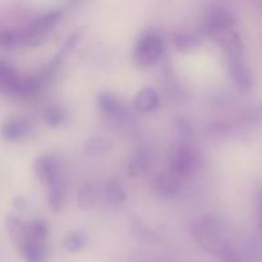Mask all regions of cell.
<instances>
[{"instance_id": "cell-28", "label": "cell", "mask_w": 262, "mask_h": 262, "mask_svg": "<svg viewBox=\"0 0 262 262\" xmlns=\"http://www.w3.org/2000/svg\"><path fill=\"white\" fill-rule=\"evenodd\" d=\"M177 128H178V132L181 133L182 137L191 138L193 136V128L191 127L188 120L184 119V118H179L177 120Z\"/></svg>"}, {"instance_id": "cell-20", "label": "cell", "mask_w": 262, "mask_h": 262, "mask_svg": "<svg viewBox=\"0 0 262 262\" xmlns=\"http://www.w3.org/2000/svg\"><path fill=\"white\" fill-rule=\"evenodd\" d=\"M5 227H7V230L10 237L18 245H20V243L27 239V237H26V224L22 220L18 219V217L8 216L7 220H5Z\"/></svg>"}, {"instance_id": "cell-9", "label": "cell", "mask_w": 262, "mask_h": 262, "mask_svg": "<svg viewBox=\"0 0 262 262\" xmlns=\"http://www.w3.org/2000/svg\"><path fill=\"white\" fill-rule=\"evenodd\" d=\"M151 163H152V151L150 150L148 146L142 145L133 152L129 165H128V170L132 176H140L147 170Z\"/></svg>"}, {"instance_id": "cell-1", "label": "cell", "mask_w": 262, "mask_h": 262, "mask_svg": "<svg viewBox=\"0 0 262 262\" xmlns=\"http://www.w3.org/2000/svg\"><path fill=\"white\" fill-rule=\"evenodd\" d=\"M220 42L227 50L228 68L234 83L238 89L247 91L252 87V73L246 61L245 46L242 38L234 31H224L217 36Z\"/></svg>"}, {"instance_id": "cell-2", "label": "cell", "mask_w": 262, "mask_h": 262, "mask_svg": "<svg viewBox=\"0 0 262 262\" xmlns=\"http://www.w3.org/2000/svg\"><path fill=\"white\" fill-rule=\"evenodd\" d=\"M191 232L200 246L210 253L219 255L220 250L225 245L220 237L219 224L212 217L205 216L197 219L191 225Z\"/></svg>"}, {"instance_id": "cell-17", "label": "cell", "mask_w": 262, "mask_h": 262, "mask_svg": "<svg viewBox=\"0 0 262 262\" xmlns=\"http://www.w3.org/2000/svg\"><path fill=\"white\" fill-rule=\"evenodd\" d=\"M101 196V191H99V187L94 183H86L82 186L78 192V205L81 209L89 210L97 204Z\"/></svg>"}, {"instance_id": "cell-4", "label": "cell", "mask_w": 262, "mask_h": 262, "mask_svg": "<svg viewBox=\"0 0 262 262\" xmlns=\"http://www.w3.org/2000/svg\"><path fill=\"white\" fill-rule=\"evenodd\" d=\"M235 23V14L222 5H212L205 15V27L209 35L216 37L224 31H228Z\"/></svg>"}, {"instance_id": "cell-13", "label": "cell", "mask_w": 262, "mask_h": 262, "mask_svg": "<svg viewBox=\"0 0 262 262\" xmlns=\"http://www.w3.org/2000/svg\"><path fill=\"white\" fill-rule=\"evenodd\" d=\"M159 105V96L151 87H145L137 92L135 97V107L138 112L150 113Z\"/></svg>"}, {"instance_id": "cell-8", "label": "cell", "mask_w": 262, "mask_h": 262, "mask_svg": "<svg viewBox=\"0 0 262 262\" xmlns=\"http://www.w3.org/2000/svg\"><path fill=\"white\" fill-rule=\"evenodd\" d=\"M31 130V123L22 117H12L3 123L0 136L5 141H15L25 137Z\"/></svg>"}, {"instance_id": "cell-10", "label": "cell", "mask_w": 262, "mask_h": 262, "mask_svg": "<svg viewBox=\"0 0 262 262\" xmlns=\"http://www.w3.org/2000/svg\"><path fill=\"white\" fill-rule=\"evenodd\" d=\"M20 252L26 262H46L49 252L43 242L26 239L19 245Z\"/></svg>"}, {"instance_id": "cell-5", "label": "cell", "mask_w": 262, "mask_h": 262, "mask_svg": "<svg viewBox=\"0 0 262 262\" xmlns=\"http://www.w3.org/2000/svg\"><path fill=\"white\" fill-rule=\"evenodd\" d=\"M199 164L197 160V154L194 152L193 148L189 146H179L176 151L173 152L170 160V173L174 177H186L191 176Z\"/></svg>"}, {"instance_id": "cell-15", "label": "cell", "mask_w": 262, "mask_h": 262, "mask_svg": "<svg viewBox=\"0 0 262 262\" xmlns=\"http://www.w3.org/2000/svg\"><path fill=\"white\" fill-rule=\"evenodd\" d=\"M101 197L110 205H120L125 201V192L117 179H110L101 189Z\"/></svg>"}, {"instance_id": "cell-26", "label": "cell", "mask_w": 262, "mask_h": 262, "mask_svg": "<svg viewBox=\"0 0 262 262\" xmlns=\"http://www.w3.org/2000/svg\"><path fill=\"white\" fill-rule=\"evenodd\" d=\"M199 43V40H197L194 36L187 35V33H183V35H179L178 37L176 38V45L179 50L187 51L191 50V49H194V46Z\"/></svg>"}, {"instance_id": "cell-18", "label": "cell", "mask_w": 262, "mask_h": 262, "mask_svg": "<svg viewBox=\"0 0 262 262\" xmlns=\"http://www.w3.org/2000/svg\"><path fill=\"white\" fill-rule=\"evenodd\" d=\"M82 36H83V30H82V28H77V30H74L73 32L66 38V41H64V43L61 45L60 50L58 51V54H56V55L50 60L51 66L58 68V66L61 63V60L66 58L67 54H69L74 48H76L77 43H78L79 40L82 38Z\"/></svg>"}, {"instance_id": "cell-29", "label": "cell", "mask_w": 262, "mask_h": 262, "mask_svg": "<svg viewBox=\"0 0 262 262\" xmlns=\"http://www.w3.org/2000/svg\"><path fill=\"white\" fill-rule=\"evenodd\" d=\"M257 216H258V227L262 233V188L257 193Z\"/></svg>"}, {"instance_id": "cell-25", "label": "cell", "mask_w": 262, "mask_h": 262, "mask_svg": "<svg viewBox=\"0 0 262 262\" xmlns=\"http://www.w3.org/2000/svg\"><path fill=\"white\" fill-rule=\"evenodd\" d=\"M242 119L250 125L260 124L262 122V104L252 105V106L247 107L242 114Z\"/></svg>"}, {"instance_id": "cell-14", "label": "cell", "mask_w": 262, "mask_h": 262, "mask_svg": "<svg viewBox=\"0 0 262 262\" xmlns=\"http://www.w3.org/2000/svg\"><path fill=\"white\" fill-rule=\"evenodd\" d=\"M18 79L19 76L15 69L9 64L0 61V94L13 96Z\"/></svg>"}, {"instance_id": "cell-30", "label": "cell", "mask_w": 262, "mask_h": 262, "mask_svg": "<svg viewBox=\"0 0 262 262\" xmlns=\"http://www.w3.org/2000/svg\"><path fill=\"white\" fill-rule=\"evenodd\" d=\"M14 206L18 207V209H25L26 205H27V202H26V200H23L22 197H18V199L14 200Z\"/></svg>"}, {"instance_id": "cell-19", "label": "cell", "mask_w": 262, "mask_h": 262, "mask_svg": "<svg viewBox=\"0 0 262 262\" xmlns=\"http://www.w3.org/2000/svg\"><path fill=\"white\" fill-rule=\"evenodd\" d=\"M49 234V227L43 220L35 219L26 224V237L30 241L43 242Z\"/></svg>"}, {"instance_id": "cell-22", "label": "cell", "mask_w": 262, "mask_h": 262, "mask_svg": "<svg viewBox=\"0 0 262 262\" xmlns=\"http://www.w3.org/2000/svg\"><path fill=\"white\" fill-rule=\"evenodd\" d=\"M19 43H25V33L23 31L0 28V46L2 48H13Z\"/></svg>"}, {"instance_id": "cell-3", "label": "cell", "mask_w": 262, "mask_h": 262, "mask_svg": "<svg viewBox=\"0 0 262 262\" xmlns=\"http://www.w3.org/2000/svg\"><path fill=\"white\" fill-rule=\"evenodd\" d=\"M164 53V41L158 33L148 32L138 40L133 51V59L141 67L152 66Z\"/></svg>"}, {"instance_id": "cell-16", "label": "cell", "mask_w": 262, "mask_h": 262, "mask_svg": "<svg viewBox=\"0 0 262 262\" xmlns=\"http://www.w3.org/2000/svg\"><path fill=\"white\" fill-rule=\"evenodd\" d=\"M48 188V202L50 209L54 212H59L63 209L64 200H66V187H64L63 181L59 178L58 181L54 182L51 186L46 187Z\"/></svg>"}, {"instance_id": "cell-21", "label": "cell", "mask_w": 262, "mask_h": 262, "mask_svg": "<svg viewBox=\"0 0 262 262\" xmlns=\"http://www.w3.org/2000/svg\"><path fill=\"white\" fill-rule=\"evenodd\" d=\"M97 104H99L100 109L106 114H119V112L122 110L120 101L115 95L110 94V92H101L97 97Z\"/></svg>"}, {"instance_id": "cell-23", "label": "cell", "mask_w": 262, "mask_h": 262, "mask_svg": "<svg viewBox=\"0 0 262 262\" xmlns=\"http://www.w3.org/2000/svg\"><path fill=\"white\" fill-rule=\"evenodd\" d=\"M67 118L66 110L59 105H51L43 113V120L50 127H58V125L63 124L64 120Z\"/></svg>"}, {"instance_id": "cell-12", "label": "cell", "mask_w": 262, "mask_h": 262, "mask_svg": "<svg viewBox=\"0 0 262 262\" xmlns=\"http://www.w3.org/2000/svg\"><path fill=\"white\" fill-rule=\"evenodd\" d=\"M110 150H112V142L102 136H92V137L87 138L83 148H82L84 155L90 156V158L102 156L109 152Z\"/></svg>"}, {"instance_id": "cell-6", "label": "cell", "mask_w": 262, "mask_h": 262, "mask_svg": "<svg viewBox=\"0 0 262 262\" xmlns=\"http://www.w3.org/2000/svg\"><path fill=\"white\" fill-rule=\"evenodd\" d=\"M33 170L38 181L45 187L51 186L54 182L60 178L59 174V164L56 159L51 155H43L36 159L33 164Z\"/></svg>"}, {"instance_id": "cell-11", "label": "cell", "mask_w": 262, "mask_h": 262, "mask_svg": "<svg viewBox=\"0 0 262 262\" xmlns=\"http://www.w3.org/2000/svg\"><path fill=\"white\" fill-rule=\"evenodd\" d=\"M61 17H63V12L61 10H53L46 14L41 15L36 20H33L26 31L30 33H48L49 31L53 30L59 22H60Z\"/></svg>"}, {"instance_id": "cell-7", "label": "cell", "mask_w": 262, "mask_h": 262, "mask_svg": "<svg viewBox=\"0 0 262 262\" xmlns=\"http://www.w3.org/2000/svg\"><path fill=\"white\" fill-rule=\"evenodd\" d=\"M152 191L163 200H171L179 193V183L171 173H160L154 178Z\"/></svg>"}, {"instance_id": "cell-24", "label": "cell", "mask_w": 262, "mask_h": 262, "mask_svg": "<svg viewBox=\"0 0 262 262\" xmlns=\"http://www.w3.org/2000/svg\"><path fill=\"white\" fill-rule=\"evenodd\" d=\"M86 242H87L86 235H84L83 233L73 232V233H69V234L64 238L63 247L67 252L76 253L84 247Z\"/></svg>"}, {"instance_id": "cell-27", "label": "cell", "mask_w": 262, "mask_h": 262, "mask_svg": "<svg viewBox=\"0 0 262 262\" xmlns=\"http://www.w3.org/2000/svg\"><path fill=\"white\" fill-rule=\"evenodd\" d=\"M219 255L222 256L223 262H242L237 251L229 245H224L220 250Z\"/></svg>"}]
</instances>
